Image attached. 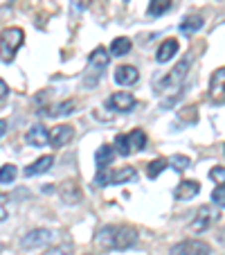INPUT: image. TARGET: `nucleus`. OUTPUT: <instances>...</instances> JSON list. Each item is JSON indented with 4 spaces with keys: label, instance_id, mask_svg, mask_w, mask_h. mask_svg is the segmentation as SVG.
<instances>
[{
    "label": "nucleus",
    "instance_id": "1",
    "mask_svg": "<svg viewBox=\"0 0 225 255\" xmlns=\"http://www.w3.org/2000/svg\"><path fill=\"white\" fill-rule=\"evenodd\" d=\"M97 244L106 251H126L138 244V231L131 226H104L97 233Z\"/></svg>",
    "mask_w": 225,
    "mask_h": 255
},
{
    "label": "nucleus",
    "instance_id": "2",
    "mask_svg": "<svg viewBox=\"0 0 225 255\" xmlns=\"http://www.w3.org/2000/svg\"><path fill=\"white\" fill-rule=\"evenodd\" d=\"M189 66H192V57L180 59V61H178L171 70L164 72L162 77L153 79V88H155V91H160V93H164V91H171V88L182 86L185 77L189 75Z\"/></svg>",
    "mask_w": 225,
    "mask_h": 255
},
{
    "label": "nucleus",
    "instance_id": "3",
    "mask_svg": "<svg viewBox=\"0 0 225 255\" xmlns=\"http://www.w3.org/2000/svg\"><path fill=\"white\" fill-rule=\"evenodd\" d=\"M25 43V32L20 27H7L0 32V59L5 63L14 61L18 48Z\"/></svg>",
    "mask_w": 225,
    "mask_h": 255
},
{
    "label": "nucleus",
    "instance_id": "4",
    "mask_svg": "<svg viewBox=\"0 0 225 255\" xmlns=\"http://www.w3.org/2000/svg\"><path fill=\"white\" fill-rule=\"evenodd\" d=\"M108 61H110V54H108V50L106 48H95L92 50V54H90V61H88V70H86V86H95L97 82H99V77H101V72L106 70V66H108Z\"/></svg>",
    "mask_w": 225,
    "mask_h": 255
},
{
    "label": "nucleus",
    "instance_id": "5",
    "mask_svg": "<svg viewBox=\"0 0 225 255\" xmlns=\"http://www.w3.org/2000/svg\"><path fill=\"white\" fill-rule=\"evenodd\" d=\"M219 219H221V212L216 210L214 206H201L196 212V217H194V222H192V231L203 233V231H207L212 224L219 222Z\"/></svg>",
    "mask_w": 225,
    "mask_h": 255
},
{
    "label": "nucleus",
    "instance_id": "6",
    "mask_svg": "<svg viewBox=\"0 0 225 255\" xmlns=\"http://www.w3.org/2000/svg\"><path fill=\"white\" fill-rule=\"evenodd\" d=\"M169 255H210V246L201 240H182L171 246Z\"/></svg>",
    "mask_w": 225,
    "mask_h": 255
},
{
    "label": "nucleus",
    "instance_id": "7",
    "mask_svg": "<svg viewBox=\"0 0 225 255\" xmlns=\"http://www.w3.org/2000/svg\"><path fill=\"white\" fill-rule=\"evenodd\" d=\"M210 100L214 104H225V68L214 70L210 77Z\"/></svg>",
    "mask_w": 225,
    "mask_h": 255
},
{
    "label": "nucleus",
    "instance_id": "8",
    "mask_svg": "<svg viewBox=\"0 0 225 255\" xmlns=\"http://www.w3.org/2000/svg\"><path fill=\"white\" fill-rule=\"evenodd\" d=\"M50 240H52V233L48 228H34L20 240V249H39V246L48 244Z\"/></svg>",
    "mask_w": 225,
    "mask_h": 255
},
{
    "label": "nucleus",
    "instance_id": "9",
    "mask_svg": "<svg viewBox=\"0 0 225 255\" xmlns=\"http://www.w3.org/2000/svg\"><path fill=\"white\" fill-rule=\"evenodd\" d=\"M106 106H108L110 111L129 113V111H133L135 97L131 95V93H113V95L108 97V102H106Z\"/></svg>",
    "mask_w": 225,
    "mask_h": 255
},
{
    "label": "nucleus",
    "instance_id": "10",
    "mask_svg": "<svg viewBox=\"0 0 225 255\" xmlns=\"http://www.w3.org/2000/svg\"><path fill=\"white\" fill-rule=\"evenodd\" d=\"M72 135H75V129L70 125H59L54 129H50V144L52 147H63L72 140Z\"/></svg>",
    "mask_w": 225,
    "mask_h": 255
},
{
    "label": "nucleus",
    "instance_id": "11",
    "mask_svg": "<svg viewBox=\"0 0 225 255\" xmlns=\"http://www.w3.org/2000/svg\"><path fill=\"white\" fill-rule=\"evenodd\" d=\"M113 79H115V84H120V86H133V84H138L140 72L135 66H120L115 70V75H113Z\"/></svg>",
    "mask_w": 225,
    "mask_h": 255
},
{
    "label": "nucleus",
    "instance_id": "12",
    "mask_svg": "<svg viewBox=\"0 0 225 255\" xmlns=\"http://www.w3.org/2000/svg\"><path fill=\"white\" fill-rule=\"evenodd\" d=\"M198 192H201L198 181H180L178 188L173 190V197H176V201H189V199H194Z\"/></svg>",
    "mask_w": 225,
    "mask_h": 255
},
{
    "label": "nucleus",
    "instance_id": "13",
    "mask_svg": "<svg viewBox=\"0 0 225 255\" xmlns=\"http://www.w3.org/2000/svg\"><path fill=\"white\" fill-rule=\"evenodd\" d=\"M25 140H27V144H32V147H45V144L50 142V131L45 129L43 125H36L27 131Z\"/></svg>",
    "mask_w": 225,
    "mask_h": 255
},
{
    "label": "nucleus",
    "instance_id": "14",
    "mask_svg": "<svg viewBox=\"0 0 225 255\" xmlns=\"http://www.w3.org/2000/svg\"><path fill=\"white\" fill-rule=\"evenodd\" d=\"M52 163H54V158L52 156H41V158H36L32 165H27L25 167V176H39V174H43V172H48L50 167H52Z\"/></svg>",
    "mask_w": 225,
    "mask_h": 255
},
{
    "label": "nucleus",
    "instance_id": "15",
    "mask_svg": "<svg viewBox=\"0 0 225 255\" xmlns=\"http://www.w3.org/2000/svg\"><path fill=\"white\" fill-rule=\"evenodd\" d=\"M178 41L176 39H167V41H162V45L158 48V52H155V59H158V63H167L171 57H176V52H178Z\"/></svg>",
    "mask_w": 225,
    "mask_h": 255
},
{
    "label": "nucleus",
    "instance_id": "16",
    "mask_svg": "<svg viewBox=\"0 0 225 255\" xmlns=\"http://www.w3.org/2000/svg\"><path fill=\"white\" fill-rule=\"evenodd\" d=\"M61 197H63V201L66 203H77V201H81V190H79V185L75 183V181H66V183L61 185Z\"/></svg>",
    "mask_w": 225,
    "mask_h": 255
},
{
    "label": "nucleus",
    "instance_id": "17",
    "mask_svg": "<svg viewBox=\"0 0 225 255\" xmlns=\"http://www.w3.org/2000/svg\"><path fill=\"white\" fill-rule=\"evenodd\" d=\"M95 158H97V172H99V169H108V165L115 158V149H113L110 144H101Z\"/></svg>",
    "mask_w": 225,
    "mask_h": 255
},
{
    "label": "nucleus",
    "instance_id": "18",
    "mask_svg": "<svg viewBox=\"0 0 225 255\" xmlns=\"http://www.w3.org/2000/svg\"><path fill=\"white\" fill-rule=\"evenodd\" d=\"M75 111H77V100H66V102H61V104L50 106L48 116L59 118V116H70V113H75Z\"/></svg>",
    "mask_w": 225,
    "mask_h": 255
},
{
    "label": "nucleus",
    "instance_id": "19",
    "mask_svg": "<svg viewBox=\"0 0 225 255\" xmlns=\"http://www.w3.org/2000/svg\"><path fill=\"white\" fill-rule=\"evenodd\" d=\"M203 25H205L203 16H187V18H182V23H180V32L182 34H196L198 29H203Z\"/></svg>",
    "mask_w": 225,
    "mask_h": 255
},
{
    "label": "nucleus",
    "instance_id": "20",
    "mask_svg": "<svg viewBox=\"0 0 225 255\" xmlns=\"http://www.w3.org/2000/svg\"><path fill=\"white\" fill-rule=\"evenodd\" d=\"M131 48H133L131 39H126V36H120V39H115L113 43H110V54H113V57H124V54L131 52Z\"/></svg>",
    "mask_w": 225,
    "mask_h": 255
},
{
    "label": "nucleus",
    "instance_id": "21",
    "mask_svg": "<svg viewBox=\"0 0 225 255\" xmlns=\"http://www.w3.org/2000/svg\"><path fill=\"white\" fill-rule=\"evenodd\" d=\"M135 178H138L135 167H122V169H117V172H113V181H110V183H131Z\"/></svg>",
    "mask_w": 225,
    "mask_h": 255
},
{
    "label": "nucleus",
    "instance_id": "22",
    "mask_svg": "<svg viewBox=\"0 0 225 255\" xmlns=\"http://www.w3.org/2000/svg\"><path fill=\"white\" fill-rule=\"evenodd\" d=\"M171 2H173V0H151V5H149L147 14L149 16H162L164 11L171 9Z\"/></svg>",
    "mask_w": 225,
    "mask_h": 255
},
{
    "label": "nucleus",
    "instance_id": "23",
    "mask_svg": "<svg viewBox=\"0 0 225 255\" xmlns=\"http://www.w3.org/2000/svg\"><path fill=\"white\" fill-rule=\"evenodd\" d=\"M129 144H131V149H144L147 147V133H144L142 129H135V131H131L129 135Z\"/></svg>",
    "mask_w": 225,
    "mask_h": 255
},
{
    "label": "nucleus",
    "instance_id": "24",
    "mask_svg": "<svg viewBox=\"0 0 225 255\" xmlns=\"http://www.w3.org/2000/svg\"><path fill=\"white\" fill-rule=\"evenodd\" d=\"M167 169V160L164 158H155V160H151V163L147 165V174H149V178H158L160 174Z\"/></svg>",
    "mask_w": 225,
    "mask_h": 255
},
{
    "label": "nucleus",
    "instance_id": "25",
    "mask_svg": "<svg viewBox=\"0 0 225 255\" xmlns=\"http://www.w3.org/2000/svg\"><path fill=\"white\" fill-rule=\"evenodd\" d=\"M16 174H18V167L16 165H5V167H0V183H14L16 181Z\"/></svg>",
    "mask_w": 225,
    "mask_h": 255
},
{
    "label": "nucleus",
    "instance_id": "26",
    "mask_svg": "<svg viewBox=\"0 0 225 255\" xmlns=\"http://www.w3.org/2000/svg\"><path fill=\"white\" fill-rule=\"evenodd\" d=\"M115 147H117V151H120L122 156H129L131 151H133V149H131V144H129V138H126L124 133H120L115 138Z\"/></svg>",
    "mask_w": 225,
    "mask_h": 255
},
{
    "label": "nucleus",
    "instance_id": "27",
    "mask_svg": "<svg viewBox=\"0 0 225 255\" xmlns=\"http://www.w3.org/2000/svg\"><path fill=\"white\" fill-rule=\"evenodd\" d=\"M169 163H171L173 167L178 169V172H182V169H187V167H189V158H187V156H180V154L171 156V160H169Z\"/></svg>",
    "mask_w": 225,
    "mask_h": 255
},
{
    "label": "nucleus",
    "instance_id": "28",
    "mask_svg": "<svg viewBox=\"0 0 225 255\" xmlns=\"http://www.w3.org/2000/svg\"><path fill=\"white\" fill-rule=\"evenodd\" d=\"M210 178L214 181V183L225 185V167H212L210 169Z\"/></svg>",
    "mask_w": 225,
    "mask_h": 255
},
{
    "label": "nucleus",
    "instance_id": "29",
    "mask_svg": "<svg viewBox=\"0 0 225 255\" xmlns=\"http://www.w3.org/2000/svg\"><path fill=\"white\" fill-rule=\"evenodd\" d=\"M212 201H214L216 206L225 208V185H219V188L212 192Z\"/></svg>",
    "mask_w": 225,
    "mask_h": 255
},
{
    "label": "nucleus",
    "instance_id": "30",
    "mask_svg": "<svg viewBox=\"0 0 225 255\" xmlns=\"http://www.w3.org/2000/svg\"><path fill=\"white\" fill-rule=\"evenodd\" d=\"M70 253H72V244H61V246L50 249L45 255H70Z\"/></svg>",
    "mask_w": 225,
    "mask_h": 255
},
{
    "label": "nucleus",
    "instance_id": "31",
    "mask_svg": "<svg viewBox=\"0 0 225 255\" xmlns=\"http://www.w3.org/2000/svg\"><path fill=\"white\" fill-rule=\"evenodd\" d=\"M180 118H182V120L196 122V106H187V109H182V111H180Z\"/></svg>",
    "mask_w": 225,
    "mask_h": 255
},
{
    "label": "nucleus",
    "instance_id": "32",
    "mask_svg": "<svg viewBox=\"0 0 225 255\" xmlns=\"http://www.w3.org/2000/svg\"><path fill=\"white\" fill-rule=\"evenodd\" d=\"M7 219V197L0 192V222H5Z\"/></svg>",
    "mask_w": 225,
    "mask_h": 255
},
{
    "label": "nucleus",
    "instance_id": "33",
    "mask_svg": "<svg viewBox=\"0 0 225 255\" xmlns=\"http://www.w3.org/2000/svg\"><path fill=\"white\" fill-rule=\"evenodd\" d=\"M7 95H9V86L5 84V79H0V102L7 100Z\"/></svg>",
    "mask_w": 225,
    "mask_h": 255
},
{
    "label": "nucleus",
    "instance_id": "34",
    "mask_svg": "<svg viewBox=\"0 0 225 255\" xmlns=\"http://www.w3.org/2000/svg\"><path fill=\"white\" fill-rule=\"evenodd\" d=\"M5 131H7V122H5V120H0V138L5 135Z\"/></svg>",
    "mask_w": 225,
    "mask_h": 255
}]
</instances>
